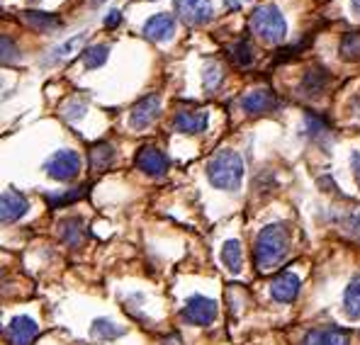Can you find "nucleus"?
I'll use <instances>...</instances> for the list:
<instances>
[{
	"instance_id": "nucleus-1",
	"label": "nucleus",
	"mask_w": 360,
	"mask_h": 345,
	"mask_svg": "<svg viewBox=\"0 0 360 345\" xmlns=\"http://www.w3.org/2000/svg\"><path fill=\"white\" fill-rule=\"evenodd\" d=\"M290 253V231L285 224H268L258 231L253 243V263L261 273H270L278 268Z\"/></svg>"
},
{
	"instance_id": "nucleus-2",
	"label": "nucleus",
	"mask_w": 360,
	"mask_h": 345,
	"mask_svg": "<svg viewBox=\"0 0 360 345\" xmlns=\"http://www.w3.org/2000/svg\"><path fill=\"white\" fill-rule=\"evenodd\" d=\"M207 178L217 190L234 193L241 188L243 180V158L231 148H221L207 163Z\"/></svg>"
},
{
	"instance_id": "nucleus-3",
	"label": "nucleus",
	"mask_w": 360,
	"mask_h": 345,
	"mask_svg": "<svg viewBox=\"0 0 360 345\" xmlns=\"http://www.w3.org/2000/svg\"><path fill=\"white\" fill-rule=\"evenodd\" d=\"M251 30L253 34H258L268 44H280L288 37V22H285L283 13H280L278 5L266 3L258 5L251 13Z\"/></svg>"
},
{
	"instance_id": "nucleus-4",
	"label": "nucleus",
	"mask_w": 360,
	"mask_h": 345,
	"mask_svg": "<svg viewBox=\"0 0 360 345\" xmlns=\"http://www.w3.org/2000/svg\"><path fill=\"white\" fill-rule=\"evenodd\" d=\"M44 171L59 183H71L81 175V156L71 148H61L44 163Z\"/></svg>"
},
{
	"instance_id": "nucleus-5",
	"label": "nucleus",
	"mask_w": 360,
	"mask_h": 345,
	"mask_svg": "<svg viewBox=\"0 0 360 345\" xmlns=\"http://www.w3.org/2000/svg\"><path fill=\"white\" fill-rule=\"evenodd\" d=\"M217 314H219L217 301L210 299V297H202V294L190 297V299L185 301L183 311H180V316H183L188 323H193V326H210V323H214Z\"/></svg>"
},
{
	"instance_id": "nucleus-6",
	"label": "nucleus",
	"mask_w": 360,
	"mask_h": 345,
	"mask_svg": "<svg viewBox=\"0 0 360 345\" xmlns=\"http://www.w3.org/2000/svg\"><path fill=\"white\" fill-rule=\"evenodd\" d=\"M134 163L141 173L151 175V178H161V175H166V171L171 168L168 156L156 146H141L134 156Z\"/></svg>"
},
{
	"instance_id": "nucleus-7",
	"label": "nucleus",
	"mask_w": 360,
	"mask_h": 345,
	"mask_svg": "<svg viewBox=\"0 0 360 345\" xmlns=\"http://www.w3.org/2000/svg\"><path fill=\"white\" fill-rule=\"evenodd\" d=\"M210 124V112L207 110H198V108H190V110H178L176 117H173V129L178 134H202Z\"/></svg>"
},
{
	"instance_id": "nucleus-8",
	"label": "nucleus",
	"mask_w": 360,
	"mask_h": 345,
	"mask_svg": "<svg viewBox=\"0 0 360 345\" xmlns=\"http://www.w3.org/2000/svg\"><path fill=\"white\" fill-rule=\"evenodd\" d=\"M158 115H161V98H158L156 93L146 95V98H141L139 103L131 108V115H129L131 129H149L153 122L158 119Z\"/></svg>"
},
{
	"instance_id": "nucleus-9",
	"label": "nucleus",
	"mask_w": 360,
	"mask_h": 345,
	"mask_svg": "<svg viewBox=\"0 0 360 345\" xmlns=\"http://www.w3.org/2000/svg\"><path fill=\"white\" fill-rule=\"evenodd\" d=\"M176 15L188 25H205L212 20V0H173Z\"/></svg>"
},
{
	"instance_id": "nucleus-10",
	"label": "nucleus",
	"mask_w": 360,
	"mask_h": 345,
	"mask_svg": "<svg viewBox=\"0 0 360 345\" xmlns=\"http://www.w3.org/2000/svg\"><path fill=\"white\" fill-rule=\"evenodd\" d=\"M30 209V202L25 195H20L18 190H5L0 197V221L3 224H15L20 221Z\"/></svg>"
},
{
	"instance_id": "nucleus-11",
	"label": "nucleus",
	"mask_w": 360,
	"mask_h": 345,
	"mask_svg": "<svg viewBox=\"0 0 360 345\" xmlns=\"http://www.w3.org/2000/svg\"><path fill=\"white\" fill-rule=\"evenodd\" d=\"M278 108V98H275L273 90L268 88H258V90H251L241 98V110L248 115H266V112H273Z\"/></svg>"
},
{
	"instance_id": "nucleus-12",
	"label": "nucleus",
	"mask_w": 360,
	"mask_h": 345,
	"mask_svg": "<svg viewBox=\"0 0 360 345\" xmlns=\"http://www.w3.org/2000/svg\"><path fill=\"white\" fill-rule=\"evenodd\" d=\"M39 336V326L30 316H15L8 323V341L10 345H32Z\"/></svg>"
},
{
	"instance_id": "nucleus-13",
	"label": "nucleus",
	"mask_w": 360,
	"mask_h": 345,
	"mask_svg": "<svg viewBox=\"0 0 360 345\" xmlns=\"http://www.w3.org/2000/svg\"><path fill=\"white\" fill-rule=\"evenodd\" d=\"M270 294L280 304H292L300 294V278L295 273H280L270 285Z\"/></svg>"
},
{
	"instance_id": "nucleus-14",
	"label": "nucleus",
	"mask_w": 360,
	"mask_h": 345,
	"mask_svg": "<svg viewBox=\"0 0 360 345\" xmlns=\"http://www.w3.org/2000/svg\"><path fill=\"white\" fill-rule=\"evenodd\" d=\"M302 345H351V333L343 331V328H311L304 338Z\"/></svg>"
},
{
	"instance_id": "nucleus-15",
	"label": "nucleus",
	"mask_w": 360,
	"mask_h": 345,
	"mask_svg": "<svg viewBox=\"0 0 360 345\" xmlns=\"http://www.w3.org/2000/svg\"><path fill=\"white\" fill-rule=\"evenodd\" d=\"M144 34H146V39H151V41H171L173 34H176V20H173V15H166V13L153 15V18L146 20Z\"/></svg>"
},
{
	"instance_id": "nucleus-16",
	"label": "nucleus",
	"mask_w": 360,
	"mask_h": 345,
	"mask_svg": "<svg viewBox=\"0 0 360 345\" xmlns=\"http://www.w3.org/2000/svg\"><path fill=\"white\" fill-rule=\"evenodd\" d=\"M329 83H331V76L326 68H311V71H307L304 78H302L300 95H304V98H316V95H321L329 88Z\"/></svg>"
},
{
	"instance_id": "nucleus-17",
	"label": "nucleus",
	"mask_w": 360,
	"mask_h": 345,
	"mask_svg": "<svg viewBox=\"0 0 360 345\" xmlns=\"http://www.w3.org/2000/svg\"><path fill=\"white\" fill-rule=\"evenodd\" d=\"M61 229V241L71 248H78L86 238V224H83L81 216H68L59 224Z\"/></svg>"
},
{
	"instance_id": "nucleus-18",
	"label": "nucleus",
	"mask_w": 360,
	"mask_h": 345,
	"mask_svg": "<svg viewBox=\"0 0 360 345\" xmlns=\"http://www.w3.org/2000/svg\"><path fill=\"white\" fill-rule=\"evenodd\" d=\"M22 22L34 32H54L61 27V20L49 13H37V10H27L22 13Z\"/></svg>"
},
{
	"instance_id": "nucleus-19",
	"label": "nucleus",
	"mask_w": 360,
	"mask_h": 345,
	"mask_svg": "<svg viewBox=\"0 0 360 345\" xmlns=\"http://www.w3.org/2000/svg\"><path fill=\"white\" fill-rule=\"evenodd\" d=\"M219 256H221V263H224V268L229 270L231 275H239L241 273L243 256H241V243L236 241V238H229V241H224Z\"/></svg>"
},
{
	"instance_id": "nucleus-20",
	"label": "nucleus",
	"mask_w": 360,
	"mask_h": 345,
	"mask_svg": "<svg viewBox=\"0 0 360 345\" xmlns=\"http://www.w3.org/2000/svg\"><path fill=\"white\" fill-rule=\"evenodd\" d=\"M112 163H115V148L110 144L100 141V144H95L90 148V168H93L95 173H105Z\"/></svg>"
},
{
	"instance_id": "nucleus-21",
	"label": "nucleus",
	"mask_w": 360,
	"mask_h": 345,
	"mask_svg": "<svg viewBox=\"0 0 360 345\" xmlns=\"http://www.w3.org/2000/svg\"><path fill=\"white\" fill-rule=\"evenodd\" d=\"M343 311L351 321H358L360 318V275L348 282L346 292H343Z\"/></svg>"
},
{
	"instance_id": "nucleus-22",
	"label": "nucleus",
	"mask_w": 360,
	"mask_h": 345,
	"mask_svg": "<svg viewBox=\"0 0 360 345\" xmlns=\"http://www.w3.org/2000/svg\"><path fill=\"white\" fill-rule=\"evenodd\" d=\"M90 336L95 341H115V338L124 336V328L117 326L115 321H108V318H95L93 326H90Z\"/></svg>"
},
{
	"instance_id": "nucleus-23",
	"label": "nucleus",
	"mask_w": 360,
	"mask_h": 345,
	"mask_svg": "<svg viewBox=\"0 0 360 345\" xmlns=\"http://www.w3.org/2000/svg\"><path fill=\"white\" fill-rule=\"evenodd\" d=\"M88 185H83V188H76V190H71V193H63V195H46V204L51 207V209H59V207L63 204H73V202H78V200H83L88 195Z\"/></svg>"
},
{
	"instance_id": "nucleus-24",
	"label": "nucleus",
	"mask_w": 360,
	"mask_h": 345,
	"mask_svg": "<svg viewBox=\"0 0 360 345\" xmlns=\"http://www.w3.org/2000/svg\"><path fill=\"white\" fill-rule=\"evenodd\" d=\"M338 51H341V58H346V61H360V32H348L341 39Z\"/></svg>"
},
{
	"instance_id": "nucleus-25",
	"label": "nucleus",
	"mask_w": 360,
	"mask_h": 345,
	"mask_svg": "<svg viewBox=\"0 0 360 345\" xmlns=\"http://www.w3.org/2000/svg\"><path fill=\"white\" fill-rule=\"evenodd\" d=\"M81 54H83V63H86V68H100L105 61H108L110 49L105 44H93V46H88V49H83Z\"/></svg>"
},
{
	"instance_id": "nucleus-26",
	"label": "nucleus",
	"mask_w": 360,
	"mask_h": 345,
	"mask_svg": "<svg viewBox=\"0 0 360 345\" xmlns=\"http://www.w3.org/2000/svg\"><path fill=\"white\" fill-rule=\"evenodd\" d=\"M83 41H86V34H76L73 39H68L66 44L56 46V49L51 51V58H49V61L54 63V61H66V58H71V56L76 54V51L83 46Z\"/></svg>"
},
{
	"instance_id": "nucleus-27",
	"label": "nucleus",
	"mask_w": 360,
	"mask_h": 345,
	"mask_svg": "<svg viewBox=\"0 0 360 345\" xmlns=\"http://www.w3.org/2000/svg\"><path fill=\"white\" fill-rule=\"evenodd\" d=\"M229 54H231V58H234V63L239 68H248L253 63V46L248 44L246 39L236 41V44L229 49Z\"/></svg>"
},
{
	"instance_id": "nucleus-28",
	"label": "nucleus",
	"mask_w": 360,
	"mask_h": 345,
	"mask_svg": "<svg viewBox=\"0 0 360 345\" xmlns=\"http://www.w3.org/2000/svg\"><path fill=\"white\" fill-rule=\"evenodd\" d=\"M329 129V124H326V119H321V117L307 112L304 115V134L314 136V134H324V131Z\"/></svg>"
},
{
	"instance_id": "nucleus-29",
	"label": "nucleus",
	"mask_w": 360,
	"mask_h": 345,
	"mask_svg": "<svg viewBox=\"0 0 360 345\" xmlns=\"http://www.w3.org/2000/svg\"><path fill=\"white\" fill-rule=\"evenodd\" d=\"M221 78H224V73H221L219 63L212 61V63L205 66V88H207V90H214L221 83Z\"/></svg>"
},
{
	"instance_id": "nucleus-30",
	"label": "nucleus",
	"mask_w": 360,
	"mask_h": 345,
	"mask_svg": "<svg viewBox=\"0 0 360 345\" xmlns=\"http://www.w3.org/2000/svg\"><path fill=\"white\" fill-rule=\"evenodd\" d=\"M86 110H88L86 100H71V103L63 105V117H66V119H71V122H76V119H81V117L86 115Z\"/></svg>"
},
{
	"instance_id": "nucleus-31",
	"label": "nucleus",
	"mask_w": 360,
	"mask_h": 345,
	"mask_svg": "<svg viewBox=\"0 0 360 345\" xmlns=\"http://www.w3.org/2000/svg\"><path fill=\"white\" fill-rule=\"evenodd\" d=\"M15 61H18V49H15V44L8 37H3V63L8 66V63H15Z\"/></svg>"
},
{
	"instance_id": "nucleus-32",
	"label": "nucleus",
	"mask_w": 360,
	"mask_h": 345,
	"mask_svg": "<svg viewBox=\"0 0 360 345\" xmlns=\"http://www.w3.org/2000/svg\"><path fill=\"white\" fill-rule=\"evenodd\" d=\"M120 22H122V13H120V10H110L108 18H105V27H108V30H115Z\"/></svg>"
},
{
	"instance_id": "nucleus-33",
	"label": "nucleus",
	"mask_w": 360,
	"mask_h": 345,
	"mask_svg": "<svg viewBox=\"0 0 360 345\" xmlns=\"http://www.w3.org/2000/svg\"><path fill=\"white\" fill-rule=\"evenodd\" d=\"M351 168H353V175H356V183L360 185V151H356L351 156Z\"/></svg>"
},
{
	"instance_id": "nucleus-34",
	"label": "nucleus",
	"mask_w": 360,
	"mask_h": 345,
	"mask_svg": "<svg viewBox=\"0 0 360 345\" xmlns=\"http://www.w3.org/2000/svg\"><path fill=\"white\" fill-rule=\"evenodd\" d=\"M353 229H356V233L360 236V214L356 216V221H353Z\"/></svg>"
},
{
	"instance_id": "nucleus-35",
	"label": "nucleus",
	"mask_w": 360,
	"mask_h": 345,
	"mask_svg": "<svg viewBox=\"0 0 360 345\" xmlns=\"http://www.w3.org/2000/svg\"><path fill=\"white\" fill-rule=\"evenodd\" d=\"M353 8H356L358 13H360V0H353Z\"/></svg>"
},
{
	"instance_id": "nucleus-36",
	"label": "nucleus",
	"mask_w": 360,
	"mask_h": 345,
	"mask_svg": "<svg viewBox=\"0 0 360 345\" xmlns=\"http://www.w3.org/2000/svg\"><path fill=\"white\" fill-rule=\"evenodd\" d=\"M95 3H103V0H95Z\"/></svg>"
}]
</instances>
